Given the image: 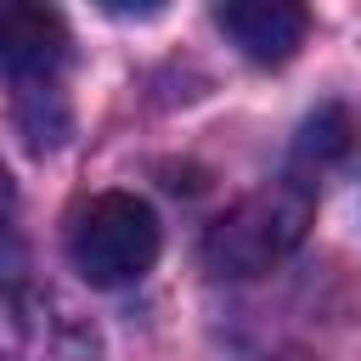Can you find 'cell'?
I'll return each mask as SVG.
<instances>
[{
  "label": "cell",
  "instance_id": "cell-1",
  "mask_svg": "<svg viewBox=\"0 0 361 361\" xmlns=\"http://www.w3.org/2000/svg\"><path fill=\"white\" fill-rule=\"evenodd\" d=\"M310 220H316L310 186H305V180H271V186L248 192L243 203H231V209L209 226V237H203V265H209L214 276H231V282L265 276L271 265H282V259L305 243Z\"/></svg>",
  "mask_w": 361,
  "mask_h": 361
},
{
  "label": "cell",
  "instance_id": "cell-2",
  "mask_svg": "<svg viewBox=\"0 0 361 361\" xmlns=\"http://www.w3.org/2000/svg\"><path fill=\"white\" fill-rule=\"evenodd\" d=\"M164 248L158 214L152 203H141L135 192H102L90 203H79L73 226H68V259L90 288H130L152 271Z\"/></svg>",
  "mask_w": 361,
  "mask_h": 361
},
{
  "label": "cell",
  "instance_id": "cell-3",
  "mask_svg": "<svg viewBox=\"0 0 361 361\" xmlns=\"http://www.w3.org/2000/svg\"><path fill=\"white\" fill-rule=\"evenodd\" d=\"M68 62V23L51 6H28V0H0V79L23 90H45L56 85Z\"/></svg>",
  "mask_w": 361,
  "mask_h": 361
},
{
  "label": "cell",
  "instance_id": "cell-4",
  "mask_svg": "<svg viewBox=\"0 0 361 361\" xmlns=\"http://www.w3.org/2000/svg\"><path fill=\"white\" fill-rule=\"evenodd\" d=\"M214 23L231 34V45L254 62H288L305 45L310 11L293 0H226L214 6Z\"/></svg>",
  "mask_w": 361,
  "mask_h": 361
},
{
  "label": "cell",
  "instance_id": "cell-5",
  "mask_svg": "<svg viewBox=\"0 0 361 361\" xmlns=\"http://www.w3.org/2000/svg\"><path fill=\"white\" fill-rule=\"evenodd\" d=\"M355 147V118H350V107H316L310 118H305V130H299V164H316V169H327V164H338L344 152Z\"/></svg>",
  "mask_w": 361,
  "mask_h": 361
}]
</instances>
